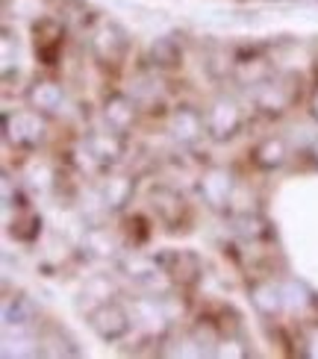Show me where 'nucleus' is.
Returning <instances> with one entry per match:
<instances>
[{"label":"nucleus","mask_w":318,"mask_h":359,"mask_svg":"<svg viewBox=\"0 0 318 359\" xmlns=\"http://www.w3.org/2000/svg\"><path fill=\"white\" fill-rule=\"evenodd\" d=\"M150 59H154V65H159V68H177L180 59H183V50H180L171 39H159L154 48H150Z\"/></svg>","instance_id":"f257e3e1"}]
</instances>
